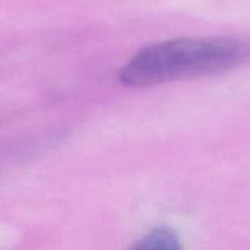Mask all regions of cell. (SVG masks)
Masks as SVG:
<instances>
[{
	"label": "cell",
	"instance_id": "7a4b0ae2",
	"mask_svg": "<svg viewBox=\"0 0 250 250\" xmlns=\"http://www.w3.org/2000/svg\"><path fill=\"white\" fill-rule=\"evenodd\" d=\"M138 248L141 249H177L180 248L177 236L164 229H158L151 231L142 242H139Z\"/></svg>",
	"mask_w": 250,
	"mask_h": 250
},
{
	"label": "cell",
	"instance_id": "6da1fadb",
	"mask_svg": "<svg viewBox=\"0 0 250 250\" xmlns=\"http://www.w3.org/2000/svg\"><path fill=\"white\" fill-rule=\"evenodd\" d=\"M250 59V40L182 38L141 50L120 72L132 86L155 85L177 79L230 70Z\"/></svg>",
	"mask_w": 250,
	"mask_h": 250
}]
</instances>
